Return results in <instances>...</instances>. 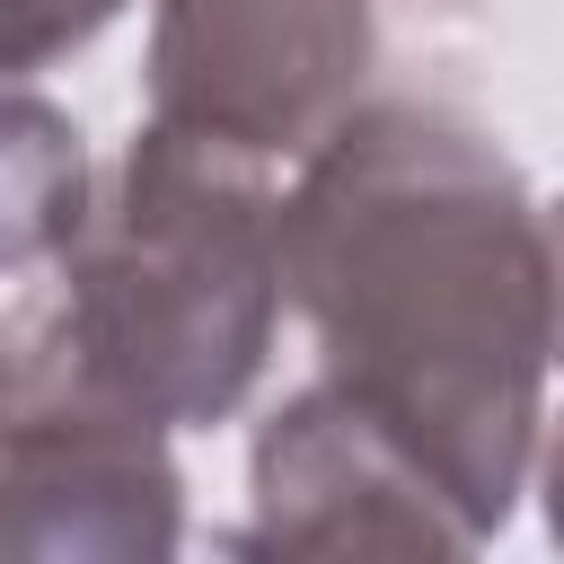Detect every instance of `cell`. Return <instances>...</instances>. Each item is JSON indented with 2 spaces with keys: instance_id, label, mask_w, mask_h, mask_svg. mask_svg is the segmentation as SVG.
<instances>
[{
  "instance_id": "2",
  "label": "cell",
  "mask_w": 564,
  "mask_h": 564,
  "mask_svg": "<svg viewBox=\"0 0 564 564\" xmlns=\"http://www.w3.org/2000/svg\"><path fill=\"white\" fill-rule=\"evenodd\" d=\"M282 308L273 167L141 115L79 238L9 273L0 361H53L167 432H212L256 397Z\"/></svg>"
},
{
  "instance_id": "3",
  "label": "cell",
  "mask_w": 564,
  "mask_h": 564,
  "mask_svg": "<svg viewBox=\"0 0 564 564\" xmlns=\"http://www.w3.org/2000/svg\"><path fill=\"white\" fill-rule=\"evenodd\" d=\"M370 70V0H150L141 115L264 167H300L361 115Z\"/></svg>"
},
{
  "instance_id": "4",
  "label": "cell",
  "mask_w": 564,
  "mask_h": 564,
  "mask_svg": "<svg viewBox=\"0 0 564 564\" xmlns=\"http://www.w3.org/2000/svg\"><path fill=\"white\" fill-rule=\"evenodd\" d=\"M9 555L26 564H159L185 546V476L167 423L53 370L0 361Z\"/></svg>"
},
{
  "instance_id": "7",
  "label": "cell",
  "mask_w": 564,
  "mask_h": 564,
  "mask_svg": "<svg viewBox=\"0 0 564 564\" xmlns=\"http://www.w3.org/2000/svg\"><path fill=\"white\" fill-rule=\"evenodd\" d=\"M538 502H546V538L564 546V405L546 414V441H538Z\"/></svg>"
},
{
  "instance_id": "5",
  "label": "cell",
  "mask_w": 564,
  "mask_h": 564,
  "mask_svg": "<svg viewBox=\"0 0 564 564\" xmlns=\"http://www.w3.org/2000/svg\"><path fill=\"white\" fill-rule=\"evenodd\" d=\"M467 502L335 379L291 388L247 449V520L229 555H476Z\"/></svg>"
},
{
  "instance_id": "8",
  "label": "cell",
  "mask_w": 564,
  "mask_h": 564,
  "mask_svg": "<svg viewBox=\"0 0 564 564\" xmlns=\"http://www.w3.org/2000/svg\"><path fill=\"white\" fill-rule=\"evenodd\" d=\"M546 220H555V273H564V203H546Z\"/></svg>"
},
{
  "instance_id": "1",
  "label": "cell",
  "mask_w": 564,
  "mask_h": 564,
  "mask_svg": "<svg viewBox=\"0 0 564 564\" xmlns=\"http://www.w3.org/2000/svg\"><path fill=\"white\" fill-rule=\"evenodd\" d=\"M282 282L361 414H379L485 538L538 485L564 370L555 220L502 141L449 106L379 97L282 185Z\"/></svg>"
},
{
  "instance_id": "6",
  "label": "cell",
  "mask_w": 564,
  "mask_h": 564,
  "mask_svg": "<svg viewBox=\"0 0 564 564\" xmlns=\"http://www.w3.org/2000/svg\"><path fill=\"white\" fill-rule=\"evenodd\" d=\"M97 203V167L79 150V123L35 97V79L9 88V176H0V256L9 273L53 264Z\"/></svg>"
}]
</instances>
